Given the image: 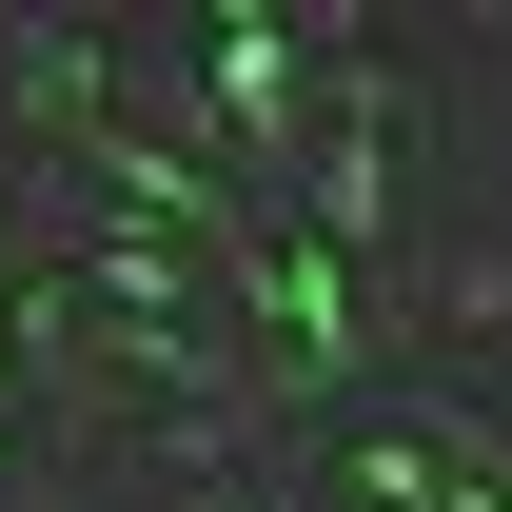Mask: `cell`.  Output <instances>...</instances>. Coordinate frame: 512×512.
<instances>
[{"instance_id":"obj_2","label":"cell","mask_w":512,"mask_h":512,"mask_svg":"<svg viewBox=\"0 0 512 512\" xmlns=\"http://www.w3.org/2000/svg\"><path fill=\"white\" fill-rule=\"evenodd\" d=\"M99 60H119V40H99V20H20V119H99Z\"/></svg>"},{"instance_id":"obj_1","label":"cell","mask_w":512,"mask_h":512,"mask_svg":"<svg viewBox=\"0 0 512 512\" xmlns=\"http://www.w3.org/2000/svg\"><path fill=\"white\" fill-rule=\"evenodd\" d=\"M197 119L237 138L256 178H296V138H316V40H296V20H197Z\"/></svg>"}]
</instances>
